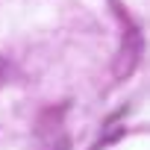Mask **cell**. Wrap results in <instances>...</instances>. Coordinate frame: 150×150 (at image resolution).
<instances>
[{
    "label": "cell",
    "instance_id": "6da1fadb",
    "mask_svg": "<svg viewBox=\"0 0 150 150\" xmlns=\"http://www.w3.org/2000/svg\"><path fill=\"white\" fill-rule=\"evenodd\" d=\"M141 53H144V38L138 30H129L124 44H121V53L115 59V77L118 80H127L129 74L135 71V65L141 62Z\"/></svg>",
    "mask_w": 150,
    "mask_h": 150
},
{
    "label": "cell",
    "instance_id": "7a4b0ae2",
    "mask_svg": "<svg viewBox=\"0 0 150 150\" xmlns=\"http://www.w3.org/2000/svg\"><path fill=\"white\" fill-rule=\"evenodd\" d=\"M53 150H71V138H68V135H62V138L53 144Z\"/></svg>",
    "mask_w": 150,
    "mask_h": 150
},
{
    "label": "cell",
    "instance_id": "3957f363",
    "mask_svg": "<svg viewBox=\"0 0 150 150\" xmlns=\"http://www.w3.org/2000/svg\"><path fill=\"white\" fill-rule=\"evenodd\" d=\"M6 74H9V62L0 56V86H3V80H6Z\"/></svg>",
    "mask_w": 150,
    "mask_h": 150
}]
</instances>
